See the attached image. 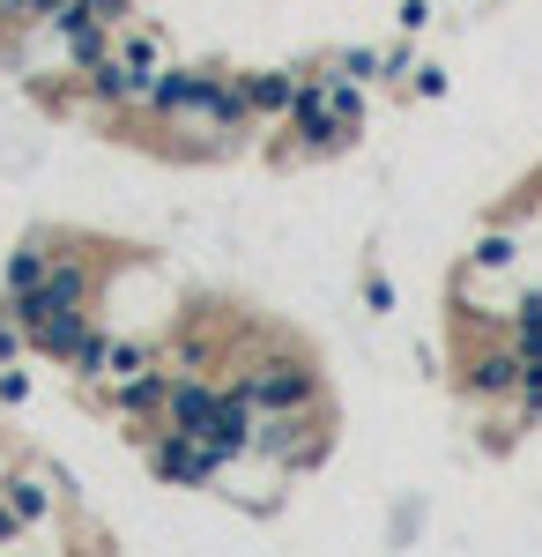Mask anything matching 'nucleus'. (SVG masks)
<instances>
[{
	"instance_id": "obj_3",
	"label": "nucleus",
	"mask_w": 542,
	"mask_h": 557,
	"mask_svg": "<svg viewBox=\"0 0 542 557\" xmlns=\"http://www.w3.org/2000/svg\"><path fill=\"white\" fill-rule=\"evenodd\" d=\"M291 141L305 157H334V149H349L357 127L342 120L328 104V75H297V97H291Z\"/></svg>"
},
{
	"instance_id": "obj_20",
	"label": "nucleus",
	"mask_w": 542,
	"mask_h": 557,
	"mask_svg": "<svg viewBox=\"0 0 542 557\" xmlns=\"http://www.w3.org/2000/svg\"><path fill=\"white\" fill-rule=\"evenodd\" d=\"M89 8V23H104V30H126V8H134V0H83Z\"/></svg>"
},
{
	"instance_id": "obj_15",
	"label": "nucleus",
	"mask_w": 542,
	"mask_h": 557,
	"mask_svg": "<svg viewBox=\"0 0 542 557\" xmlns=\"http://www.w3.org/2000/svg\"><path fill=\"white\" fill-rule=\"evenodd\" d=\"M112 52H120L126 67L141 75V83H149V75L164 67V60H157V30H120V45H112Z\"/></svg>"
},
{
	"instance_id": "obj_18",
	"label": "nucleus",
	"mask_w": 542,
	"mask_h": 557,
	"mask_svg": "<svg viewBox=\"0 0 542 557\" xmlns=\"http://www.w3.org/2000/svg\"><path fill=\"white\" fill-rule=\"evenodd\" d=\"M379 67H386V52H372V45H349V52L334 60V75H357V83H372Z\"/></svg>"
},
{
	"instance_id": "obj_21",
	"label": "nucleus",
	"mask_w": 542,
	"mask_h": 557,
	"mask_svg": "<svg viewBox=\"0 0 542 557\" xmlns=\"http://www.w3.org/2000/svg\"><path fill=\"white\" fill-rule=\"evenodd\" d=\"M394 23H402V30H409V38H417L423 23H431V0H402V8H394Z\"/></svg>"
},
{
	"instance_id": "obj_17",
	"label": "nucleus",
	"mask_w": 542,
	"mask_h": 557,
	"mask_svg": "<svg viewBox=\"0 0 542 557\" xmlns=\"http://www.w3.org/2000/svg\"><path fill=\"white\" fill-rule=\"evenodd\" d=\"M141 364H157V349H149V343H126V335H112V372H104V380H126V372H141Z\"/></svg>"
},
{
	"instance_id": "obj_14",
	"label": "nucleus",
	"mask_w": 542,
	"mask_h": 557,
	"mask_svg": "<svg viewBox=\"0 0 542 557\" xmlns=\"http://www.w3.org/2000/svg\"><path fill=\"white\" fill-rule=\"evenodd\" d=\"M513 343H520V357H535V364H542V290L520 298V312H513Z\"/></svg>"
},
{
	"instance_id": "obj_24",
	"label": "nucleus",
	"mask_w": 542,
	"mask_h": 557,
	"mask_svg": "<svg viewBox=\"0 0 542 557\" xmlns=\"http://www.w3.org/2000/svg\"><path fill=\"white\" fill-rule=\"evenodd\" d=\"M365 305H372V312H394V283L372 275V283H365Z\"/></svg>"
},
{
	"instance_id": "obj_11",
	"label": "nucleus",
	"mask_w": 542,
	"mask_h": 557,
	"mask_svg": "<svg viewBox=\"0 0 542 557\" xmlns=\"http://www.w3.org/2000/svg\"><path fill=\"white\" fill-rule=\"evenodd\" d=\"M0 498H8L15 513L30 520V528L52 513V483H45V475H8V483H0Z\"/></svg>"
},
{
	"instance_id": "obj_5",
	"label": "nucleus",
	"mask_w": 542,
	"mask_h": 557,
	"mask_svg": "<svg viewBox=\"0 0 542 557\" xmlns=\"http://www.w3.org/2000/svg\"><path fill=\"white\" fill-rule=\"evenodd\" d=\"M201 120H209L215 134H238L252 120V97H246V75H223V67H209V89H201Z\"/></svg>"
},
{
	"instance_id": "obj_13",
	"label": "nucleus",
	"mask_w": 542,
	"mask_h": 557,
	"mask_svg": "<svg viewBox=\"0 0 542 557\" xmlns=\"http://www.w3.org/2000/svg\"><path fill=\"white\" fill-rule=\"evenodd\" d=\"M67 372H75L83 386H104V372H112V335H104V327H89V343L75 349V364H67Z\"/></svg>"
},
{
	"instance_id": "obj_4",
	"label": "nucleus",
	"mask_w": 542,
	"mask_h": 557,
	"mask_svg": "<svg viewBox=\"0 0 542 557\" xmlns=\"http://www.w3.org/2000/svg\"><path fill=\"white\" fill-rule=\"evenodd\" d=\"M201 89H209V67H157L149 89H141V112H157V120H201Z\"/></svg>"
},
{
	"instance_id": "obj_8",
	"label": "nucleus",
	"mask_w": 542,
	"mask_h": 557,
	"mask_svg": "<svg viewBox=\"0 0 542 557\" xmlns=\"http://www.w3.org/2000/svg\"><path fill=\"white\" fill-rule=\"evenodd\" d=\"M520 380H528V357H520V343H513V349H483V357L468 364V394H483V401L520 394Z\"/></svg>"
},
{
	"instance_id": "obj_9",
	"label": "nucleus",
	"mask_w": 542,
	"mask_h": 557,
	"mask_svg": "<svg viewBox=\"0 0 542 557\" xmlns=\"http://www.w3.org/2000/svg\"><path fill=\"white\" fill-rule=\"evenodd\" d=\"M83 89H89V104H112V112H120V104H141V75H134V67H126L120 52H112V60H97V67H83Z\"/></svg>"
},
{
	"instance_id": "obj_26",
	"label": "nucleus",
	"mask_w": 542,
	"mask_h": 557,
	"mask_svg": "<svg viewBox=\"0 0 542 557\" xmlns=\"http://www.w3.org/2000/svg\"><path fill=\"white\" fill-rule=\"evenodd\" d=\"M30 8H38V23H52V15H60L67 0H30Z\"/></svg>"
},
{
	"instance_id": "obj_23",
	"label": "nucleus",
	"mask_w": 542,
	"mask_h": 557,
	"mask_svg": "<svg viewBox=\"0 0 542 557\" xmlns=\"http://www.w3.org/2000/svg\"><path fill=\"white\" fill-rule=\"evenodd\" d=\"M0 401H30V380L15 364H0Z\"/></svg>"
},
{
	"instance_id": "obj_22",
	"label": "nucleus",
	"mask_w": 542,
	"mask_h": 557,
	"mask_svg": "<svg viewBox=\"0 0 542 557\" xmlns=\"http://www.w3.org/2000/svg\"><path fill=\"white\" fill-rule=\"evenodd\" d=\"M23 535H30V520H23L15 506H8V498H0V543H23Z\"/></svg>"
},
{
	"instance_id": "obj_12",
	"label": "nucleus",
	"mask_w": 542,
	"mask_h": 557,
	"mask_svg": "<svg viewBox=\"0 0 542 557\" xmlns=\"http://www.w3.org/2000/svg\"><path fill=\"white\" fill-rule=\"evenodd\" d=\"M45 268H52V246H45V238H23V246L8 253V290H38Z\"/></svg>"
},
{
	"instance_id": "obj_2",
	"label": "nucleus",
	"mask_w": 542,
	"mask_h": 557,
	"mask_svg": "<svg viewBox=\"0 0 542 557\" xmlns=\"http://www.w3.org/2000/svg\"><path fill=\"white\" fill-rule=\"evenodd\" d=\"M171 380H178V364L157 357V364H141V372H126V380L89 386V401H97L104 417H120V424H157L164 401H171Z\"/></svg>"
},
{
	"instance_id": "obj_7",
	"label": "nucleus",
	"mask_w": 542,
	"mask_h": 557,
	"mask_svg": "<svg viewBox=\"0 0 542 557\" xmlns=\"http://www.w3.org/2000/svg\"><path fill=\"white\" fill-rule=\"evenodd\" d=\"M215 394H223V386H209V372H178V380H171V401H164V424L201 431L215 417Z\"/></svg>"
},
{
	"instance_id": "obj_19",
	"label": "nucleus",
	"mask_w": 542,
	"mask_h": 557,
	"mask_svg": "<svg viewBox=\"0 0 542 557\" xmlns=\"http://www.w3.org/2000/svg\"><path fill=\"white\" fill-rule=\"evenodd\" d=\"M476 268H513V238H505V231L476 238Z\"/></svg>"
},
{
	"instance_id": "obj_16",
	"label": "nucleus",
	"mask_w": 542,
	"mask_h": 557,
	"mask_svg": "<svg viewBox=\"0 0 542 557\" xmlns=\"http://www.w3.org/2000/svg\"><path fill=\"white\" fill-rule=\"evenodd\" d=\"M328 104L349 127H365V89H357V75H328Z\"/></svg>"
},
{
	"instance_id": "obj_25",
	"label": "nucleus",
	"mask_w": 542,
	"mask_h": 557,
	"mask_svg": "<svg viewBox=\"0 0 542 557\" xmlns=\"http://www.w3.org/2000/svg\"><path fill=\"white\" fill-rule=\"evenodd\" d=\"M417 97H446V67H417Z\"/></svg>"
},
{
	"instance_id": "obj_6",
	"label": "nucleus",
	"mask_w": 542,
	"mask_h": 557,
	"mask_svg": "<svg viewBox=\"0 0 542 557\" xmlns=\"http://www.w3.org/2000/svg\"><path fill=\"white\" fill-rule=\"evenodd\" d=\"M89 305H75V312H52L45 327H30V357H52V364H75V349L89 343Z\"/></svg>"
},
{
	"instance_id": "obj_10",
	"label": "nucleus",
	"mask_w": 542,
	"mask_h": 557,
	"mask_svg": "<svg viewBox=\"0 0 542 557\" xmlns=\"http://www.w3.org/2000/svg\"><path fill=\"white\" fill-rule=\"evenodd\" d=\"M246 97H252V120H291L297 75H283V67H252V75H246Z\"/></svg>"
},
{
	"instance_id": "obj_1",
	"label": "nucleus",
	"mask_w": 542,
	"mask_h": 557,
	"mask_svg": "<svg viewBox=\"0 0 542 557\" xmlns=\"http://www.w3.org/2000/svg\"><path fill=\"white\" fill-rule=\"evenodd\" d=\"M231 386L246 394L260 417H297V409H320V401H328V394H320V372H312L305 357H252Z\"/></svg>"
}]
</instances>
